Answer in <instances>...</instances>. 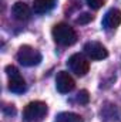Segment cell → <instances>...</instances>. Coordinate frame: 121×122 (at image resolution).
<instances>
[{"label": "cell", "instance_id": "cell-14", "mask_svg": "<svg viewBox=\"0 0 121 122\" xmlns=\"http://www.w3.org/2000/svg\"><path fill=\"white\" fill-rule=\"evenodd\" d=\"M86 1H87L88 7L93 10H98L104 6V0H86Z\"/></svg>", "mask_w": 121, "mask_h": 122}, {"label": "cell", "instance_id": "cell-11", "mask_svg": "<svg viewBox=\"0 0 121 122\" xmlns=\"http://www.w3.org/2000/svg\"><path fill=\"white\" fill-rule=\"evenodd\" d=\"M59 122H83V118L74 112H61L57 115Z\"/></svg>", "mask_w": 121, "mask_h": 122}, {"label": "cell", "instance_id": "cell-10", "mask_svg": "<svg viewBox=\"0 0 121 122\" xmlns=\"http://www.w3.org/2000/svg\"><path fill=\"white\" fill-rule=\"evenodd\" d=\"M56 6V0H34L33 10L36 14H44Z\"/></svg>", "mask_w": 121, "mask_h": 122}, {"label": "cell", "instance_id": "cell-6", "mask_svg": "<svg viewBox=\"0 0 121 122\" xmlns=\"http://www.w3.org/2000/svg\"><path fill=\"white\" fill-rule=\"evenodd\" d=\"M84 53L87 54L88 58L95 60V61L104 60V58L108 57L107 48L101 43H98V41H88V43H86L84 44Z\"/></svg>", "mask_w": 121, "mask_h": 122}, {"label": "cell", "instance_id": "cell-13", "mask_svg": "<svg viewBox=\"0 0 121 122\" xmlns=\"http://www.w3.org/2000/svg\"><path fill=\"white\" fill-rule=\"evenodd\" d=\"M93 19H94V17H93V14H90V13H81L80 17H77L76 21H77L78 24H87V23H90Z\"/></svg>", "mask_w": 121, "mask_h": 122}, {"label": "cell", "instance_id": "cell-2", "mask_svg": "<svg viewBox=\"0 0 121 122\" xmlns=\"http://www.w3.org/2000/svg\"><path fill=\"white\" fill-rule=\"evenodd\" d=\"M47 114V105L43 101H33L26 105L23 111V118L26 122H40Z\"/></svg>", "mask_w": 121, "mask_h": 122}, {"label": "cell", "instance_id": "cell-4", "mask_svg": "<svg viewBox=\"0 0 121 122\" xmlns=\"http://www.w3.org/2000/svg\"><path fill=\"white\" fill-rule=\"evenodd\" d=\"M6 74L9 77V90L14 94H22L26 91V81L20 75L19 70L13 65L6 67Z\"/></svg>", "mask_w": 121, "mask_h": 122}, {"label": "cell", "instance_id": "cell-12", "mask_svg": "<svg viewBox=\"0 0 121 122\" xmlns=\"http://www.w3.org/2000/svg\"><path fill=\"white\" fill-rule=\"evenodd\" d=\"M88 101H90V95H88V91L83 90V91H80L78 94H77V102H80V104L86 105V104H88Z\"/></svg>", "mask_w": 121, "mask_h": 122}, {"label": "cell", "instance_id": "cell-8", "mask_svg": "<svg viewBox=\"0 0 121 122\" xmlns=\"http://www.w3.org/2000/svg\"><path fill=\"white\" fill-rule=\"evenodd\" d=\"M101 24H103V27L107 29V30L117 29L121 24V10H118V9H111V10H108V11L104 14Z\"/></svg>", "mask_w": 121, "mask_h": 122}, {"label": "cell", "instance_id": "cell-3", "mask_svg": "<svg viewBox=\"0 0 121 122\" xmlns=\"http://www.w3.org/2000/svg\"><path fill=\"white\" fill-rule=\"evenodd\" d=\"M16 57H17V61L24 67H34V65L40 64V61H41L40 51L31 46H22L19 48Z\"/></svg>", "mask_w": 121, "mask_h": 122}, {"label": "cell", "instance_id": "cell-1", "mask_svg": "<svg viewBox=\"0 0 121 122\" xmlns=\"http://www.w3.org/2000/svg\"><path fill=\"white\" fill-rule=\"evenodd\" d=\"M51 34H53L54 41L57 44H60V46L68 47V46H73L77 41V33H76V30L71 26L66 24V23L56 24L53 27V30H51Z\"/></svg>", "mask_w": 121, "mask_h": 122}, {"label": "cell", "instance_id": "cell-7", "mask_svg": "<svg viewBox=\"0 0 121 122\" xmlns=\"http://www.w3.org/2000/svg\"><path fill=\"white\" fill-rule=\"evenodd\" d=\"M56 87L59 92L61 94H68L74 90L76 87V81L73 80V77L67 72V71H59L57 77H56Z\"/></svg>", "mask_w": 121, "mask_h": 122}, {"label": "cell", "instance_id": "cell-5", "mask_svg": "<svg viewBox=\"0 0 121 122\" xmlns=\"http://www.w3.org/2000/svg\"><path fill=\"white\" fill-rule=\"evenodd\" d=\"M67 65L71 70V72H74L78 77L86 75L88 72V70H90V62H88V60L83 54H80V53L73 54L68 58V61H67Z\"/></svg>", "mask_w": 121, "mask_h": 122}, {"label": "cell", "instance_id": "cell-9", "mask_svg": "<svg viewBox=\"0 0 121 122\" xmlns=\"http://www.w3.org/2000/svg\"><path fill=\"white\" fill-rule=\"evenodd\" d=\"M11 14L19 21H26L30 19V9L24 1H16L11 7Z\"/></svg>", "mask_w": 121, "mask_h": 122}]
</instances>
